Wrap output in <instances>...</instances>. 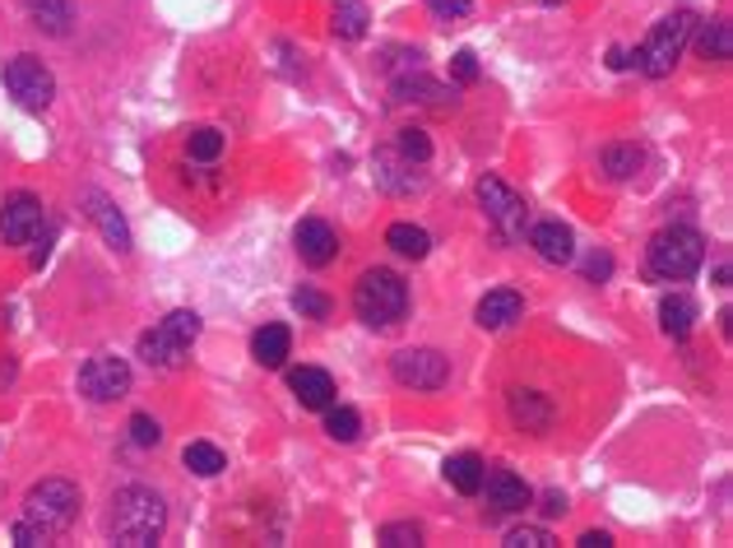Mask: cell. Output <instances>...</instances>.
I'll return each mask as SVG.
<instances>
[{
    "label": "cell",
    "instance_id": "cell-1",
    "mask_svg": "<svg viewBox=\"0 0 733 548\" xmlns=\"http://www.w3.org/2000/svg\"><path fill=\"white\" fill-rule=\"evenodd\" d=\"M163 526H168V507L153 488L144 484H130L112 498V516H108V535L125 548H149L163 539Z\"/></svg>",
    "mask_w": 733,
    "mask_h": 548
},
{
    "label": "cell",
    "instance_id": "cell-2",
    "mask_svg": "<svg viewBox=\"0 0 733 548\" xmlns=\"http://www.w3.org/2000/svg\"><path fill=\"white\" fill-rule=\"evenodd\" d=\"M353 311H358V321L372 326V330L400 326L409 317V283L395 270H385V266L366 270L353 283Z\"/></svg>",
    "mask_w": 733,
    "mask_h": 548
},
{
    "label": "cell",
    "instance_id": "cell-3",
    "mask_svg": "<svg viewBox=\"0 0 733 548\" xmlns=\"http://www.w3.org/2000/svg\"><path fill=\"white\" fill-rule=\"evenodd\" d=\"M692 33H696V14H692V10L664 14V19L645 33V42L632 51V66L645 74V80H664V74H673V66L683 61V51H687Z\"/></svg>",
    "mask_w": 733,
    "mask_h": 548
},
{
    "label": "cell",
    "instance_id": "cell-4",
    "mask_svg": "<svg viewBox=\"0 0 733 548\" xmlns=\"http://www.w3.org/2000/svg\"><path fill=\"white\" fill-rule=\"evenodd\" d=\"M200 339V317L195 311H172V317H163L153 330H144L140 335V345H135V353L149 362L153 372H177L181 362L191 358V345Z\"/></svg>",
    "mask_w": 733,
    "mask_h": 548
},
{
    "label": "cell",
    "instance_id": "cell-5",
    "mask_svg": "<svg viewBox=\"0 0 733 548\" xmlns=\"http://www.w3.org/2000/svg\"><path fill=\"white\" fill-rule=\"evenodd\" d=\"M645 260H650V270L669 279V283H683L701 270V260H705V238L696 228H664V232H654L650 247H645Z\"/></svg>",
    "mask_w": 733,
    "mask_h": 548
},
{
    "label": "cell",
    "instance_id": "cell-6",
    "mask_svg": "<svg viewBox=\"0 0 733 548\" xmlns=\"http://www.w3.org/2000/svg\"><path fill=\"white\" fill-rule=\"evenodd\" d=\"M80 507H84V492L70 479H42L29 488V498H23V520H33V526H42L51 539H57L74 526Z\"/></svg>",
    "mask_w": 733,
    "mask_h": 548
},
{
    "label": "cell",
    "instance_id": "cell-7",
    "mask_svg": "<svg viewBox=\"0 0 733 548\" xmlns=\"http://www.w3.org/2000/svg\"><path fill=\"white\" fill-rule=\"evenodd\" d=\"M479 205H483V215H488V223H492V232L502 242H525V232H530V205H525V196H520L515 187H506L496 172H488V177H479Z\"/></svg>",
    "mask_w": 733,
    "mask_h": 548
},
{
    "label": "cell",
    "instance_id": "cell-8",
    "mask_svg": "<svg viewBox=\"0 0 733 548\" xmlns=\"http://www.w3.org/2000/svg\"><path fill=\"white\" fill-rule=\"evenodd\" d=\"M0 80H6V89H10V98L19 102V108H29V112H47L51 98H57V80H51V70L38 57H29V51L0 66Z\"/></svg>",
    "mask_w": 733,
    "mask_h": 548
},
{
    "label": "cell",
    "instance_id": "cell-9",
    "mask_svg": "<svg viewBox=\"0 0 733 548\" xmlns=\"http://www.w3.org/2000/svg\"><path fill=\"white\" fill-rule=\"evenodd\" d=\"M47 232V210L33 191H14L0 205V242L6 247H33Z\"/></svg>",
    "mask_w": 733,
    "mask_h": 548
},
{
    "label": "cell",
    "instance_id": "cell-10",
    "mask_svg": "<svg viewBox=\"0 0 733 548\" xmlns=\"http://www.w3.org/2000/svg\"><path fill=\"white\" fill-rule=\"evenodd\" d=\"M390 372L409 390H441L451 381V358L441 349H400L390 358Z\"/></svg>",
    "mask_w": 733,
    "mask_h": 548
},
{
    "label": "cell",
    "instance_id": "cell-11",
    "mask_svg": "<svg viewBox=\"0 0 733 548\" xmlns=\"http://www.w3.org/2000/svg\"><path fill=\"white\" fill-rule=\"evenodd\" d=\"M130 390V362L117 353H98L80 368V396H89L93 405H112Z\"/></svg>",
    "mask_w": 733,
    "mask_h": 548
},
{
    "label": "cell",
    "instance_id": "cell-12",
    "mask_svg": "<svg viewBox=\"0 0 733 548\" xmlns=\"http://www.w3.org/2000/svg\"><path fill=\"white\" fill-rule=\"evenodd\" d=\"M479 492H488V516H520V511L534 507V488L520 479L515 469H506V465L483 469V488Z\"/></svg>",
    "mask_w": 733,
    "mask_h": 548
},
{
    "label": "cell",
    "instance_id": "cell-13",
    "mask_svg": "<svg viewBox=\"0 0 733 548\" xmlns=\"http://www.w3.org/2000/svg\"><path fill=\"white\" fill-rule=\"evenodd\" d=\"M372 168H376V172H372V177H376V191H385V196H413V191L428 187V177L418 172V163L404 159L400 149H381Z\"/></svg>",
    "mask_w": 733,
    "mask_h": 548
},
{
    "label": "cell",
    "instance_id": "cell-14",
    "mask_svg": "<svg viewBox=\"0 0 733 548\" xmlns=\"http://www.w3.org/2000/svg\"><path fill=\"white\" fill-rule=\"evenodd\" d=\"M293 242H298L302 266H311V270H325L330 260L339 256V238H334V228L325 219H302L298 232H293Z\"/></svg>",
    "mask_w": 733,
    "mask_h": 548
},
{
    "label": "cell",
    "instance_id": "cell-15",
    "mask_svg": "<svg viewBox=\"0 0 733 548\" xmlns=\"http://www.w3.org/2000/svg\"><path fill=\"white\" fill-rule=\"evenodd\" d=\"M506 409H511V424L520 432H548L558 419V409L548 396H539V390H525V386H515L511 396H506Z\"/></svg>",
    "mask_w": 733,
    "mask_h": 548
},
{
    "label": "cell",
    "instance_id": "cell-16",
    "mask_svg": "<svg viewBox=\"0 0 733 548\" xmlns=\"http://www.w3.org/2000/svg\"><path fill=\"white\" fill-rule=\"evenodd\" d=\"M84 215L93 219V228L102 232V238H108V247H117L121 256L135 247L130 242V223H125V215L117 210V200H108L102 191H84Z\"/></svg>",
    "mask_w": 733,
    "mask_h": 548
},
{
    "label": "cell",
    "instance_id": "cell-17",
    "mask_svg": "<svg viewBox=\"0 0 733 548\" xmlns=\"http://www.w3.org/2000/svg\"><path fill=\"white\" fill-rule=\"evenodd\" d=\"M390 98L395 102H418V108H446L451 102V89L441 84V80H432V74H423V70H409V74H400L395 84H390Z\"/></svg>",
    "mask_w": 733,
    "mask_h": 548
},
{
    "label": "cell",
    "instance_id": "cell-18",
    "mask_svg": "<svg viewBox=\"0 0 733 548\" xmlns=\"http://www.w3.org/2000/svg\"><path fill=\"white\" fill-rule=\"evenodd\" d=\"M520 317H525V298H520L515 289H492V293L474 307V321H479L483 330H506V326H515Z\"/></svg>",
    "mask_w": 733,
    "mask_h": 548
},
{
    "label": "cell",
    "instance_id": "cell-19",
    "mask_svg": "<svg viewBox=\"0 0 733 548\" xmlns=\"http://www.w3.org/2000/svg\"><path fill=\"white\" fill-rule=\"evenodd\" d=\"M530 247L548 260V266H571V260H575V238H571V228L558 223V219L530 228Z\"/></svg>",
    "mask_w": 733,
    "mask_h": 548
},
{
    "label": "cell",
    "instance_id": "cell-20",
    "mask_svg": "<svg viewBox=\"0 0 733 548\" xmlns=\"http://www.w3.org/2000/svg\"><path fill=\"white\" fill-rule=\"evenodd\" d=\"M288 390L298 396L302 409H325V405H334V381H330V372H321V368H293V372H288Z\"/></svg>",
    "mask_w": 733,
    "mask_h": 548
},
{
    "label": "cell",
    "instance_id": "cell-21",
    "mask_svg": "<svg viewBox=\"0 0 733 548\" xmlns=\"http://www.w3.org/2000/svg\"><path fill=\"white\" fill-rule=\"evenodd\" d=\"M23 14H29L33 29L51 33V38H66L74 29V6H70V0H23Z\"/></svg>",
    "mask_w": 733,
    "mask_h": 548
},
{
    "label": "cell",
    "instance_id": "cell-22",
    "mask_svg": "<svg viewBox=\"0 0 733 548\" xmlns=\"http://www.w3.org/2000/svg\"><path fill=\"white\" fill-rule=\"evenodd\" d=\"M288 353H293V335H288V326H260L251 335V358L260 362V368H283Z\"/></svg>",
    "mask_w": 733,
    "mask_h": 548
},
{
    "label": "cell",
    "instance_id": "cell-23",
    "mask_svg": "<svg viewBox=\"0 0 733 548\" xmlns=\"http://www.w3.org/2000/svg\"><path fill=\"white\" fill-rule=\"evenodd\" d=\"M696 326V302L687 293H664L660 298V330L669 339H687Z\"/></svg>",
    "mask_w": 733,
    "mask_h": 548
},
{
    "label": "cell",
    "instance_id": "cell-24",
    "mask_svg": "<svg viewBox=\"0 0 733 548\" xmlns=\"http://www.w3.org/2000/svg\"><path fill=\"white\" fill-rule=\"evenodd\" d=\"M599 168H604L609 181H632L645 168V149L641 145H609L599 153Z\"/></svg>",
    "mask_w": 733,
    "mask_h": 548
},
{
    "label": "cell",
    "instance_id": "cell-25",
    "mask_svg": "<svg viewBox=\"0 0 733 548\" xmlns=\"http://www.w3.org/2000/svg\"><path fill=\"white\" fill-rule=\"evenodd\" d=\"M483 460L474 456V451H460V456H451L446 460V469H441V475H446V484L455 488V492H464V498H474V492L483 488Z\"/></svg>",
    "mask_w": 733,
    "mask_h": 548
},
{
    "label": "cell",
    "instance_id": "cell-26",
    "mask_svg": "<svg viewBox=\"0 0 733 548\" xmlns=\"http://www.w3.org/2000/svg\"><path fill=\"white\" fill-rule=\"evenodd\" d=\"M385 247L395 251V256H404V260H428V251H432V238L418 223H390V232H385Z\"/></svg>",
    "mask_w": 733,
    "mask_h": 548
},
{
    "label": "cell",
    "instance_id": "cell-27",
    "mask_svg": "<svg viewBox=\"0 0 733 548\" xmlns=\"http://www.w3.org/2000/svg\"><path fill=\"white\" fill-rule=\"evenodd\" d=\"M181 465H187L191 475H200V479H214V475H223V469H228L223 451L209 447V441H191V447L181 451Z\"/></svg>",
    "mask_w": 733,
    "mask_h": 548
},
{
    "label": "cell",
    "instance_id": "cell-28",
    "mask_svg": "<svg viewBox=\"0 0 733 548\" xmlns=\"http://www.w3.org/2000/svg\"><path fill=\"white\" fill-rule=\"evenodd\" d=\"M701 57L705 61H729L733 57V29H729V19H715V23H705V29H701Z\"/></svg>",
    "mask_w": 733,
    "mask_h": 548
},
{
    "label": "cell",
    "instance_id": "cell-29",
    "mask_svg": "<svg viewBox=\"0 0 733 548\" xmlns=\"http://www.w3.org/2000/svg\"><path fill=\"white\" fill-rule=\"evenodd\" d=\"M325 432L334 437V441H358L362 437V419H358V409H349V405H325Z\"/></svg>",
    "mask_w": 733,
    "mask_h": 548
},
{
    "label": "cell",
    "instance_id": "cell-30",
    "mask_svg": "<svg viewBox=\"0 0 733 548\" xmlns=\"http://www.w3.org/2000/svg\"><path fill=\"white\" fill-rule=\"evenodd\" d=\"M223 145H228L223 130H214V126H200V130H191V136H187V153L195 163H214L223 153Z\"/></svg>",
    "mask_w": 733,
    "mask_h": 548
},
{
    "label": "cell",
    "instance_id": "cell-31",
    "mask_svg": "<svg viewBox=\"0 0 733 548\" xmlns=\"http://www.w3.org/2000/svg\"><path fill=\"white\" fill-rule=\"evenodd\" d=\"M334 38H344V42L366 38V10L358 6V0H344V6L334 10Z\"/></svg>",
    "mask_w": 733,
    "mask_h": 548
},
{
    "label": "cell",
    "instance_id": "cell-32",
    "mask_svg": "<svg viewBox=\"0 0 733 548\" xmlns=\"http://www.w3.org/2000/svg\"><path fill=\"white\" fill-rule=\"evenodd\" d=\"M376 539L385 548H418L423 544V526H413V520H390V526H381Z\"/></svg>",
    "mask_w": 733,
    "mask_h": 548
},
{
    "label": "cell",
    "instance_id": "cell-33",
    "mask_svg": "<svg viewBox=\"0 0 733 548\" xmlns=\"http://www.w3.org/2000/svg\"><path fill=\"white\" fill-rule=\"evenodd\" d=\"M553 530H543V526H515L506 530V544L502 548H553Z\"/></svg>",
    "mask_w": 733,
    "mask_h": 548
},
{
    "label": "cell",
    "instance_id": "cell-34",
    "mask_svg": "<svg viewBox=\"0 0 733 548\" xmlns=\"http://www.w3.org/2000/svg\"><path fill=\"white\" fill-rule=\"evenodd\" d=\"M395 149L404 153V159H413V163H428L432 159V140L423 136V130H400V140H395Z\"/></svg>",
    "mask_w": 733,
    "mask_h": 548
},
{
    "label": "cell",
    "instance_id": "cell-35",
    "mask_svg": "<svg viewBox=\"0 0 733 548\" xmlns=\"http://www.w3.org/2000/svg\"><path fill=\"white\" fill-rule=\"evenodd\" d=\"M293 307L302 311L307 321H325V317H330V298H325L321 289H298V293H293Z\"/></svg>",
    "mask_w": 733,
    "mask_h": 548
},
{
    "label": "cell",
    "instance_id": "cell-36",
    "mask_svg": "<svg viewBox=\"0 0 733 548\" xmlns=\"http://www.w3.org/2000/svg\"><path fill=\"white\" fill-rule=\"evenodd\" d=\"M130 441H135V447H159V441H163L159 419H149V414H135V419H130Z\"/></svg>",
    "mask_w": 733,
    "mask_h": 548
},
{
    "label": "cell",
    "instance_id": "cell-37",
    "mask_svg": "<svg viewBox=\"0 0 733 548\" xmlns=\"http://www.w3.org/2000/svg\"><path fill=\"white\" fill-rule=\"evenodd\" d=\"M451 80L455 84H479V57H474V51H455V57H451Z\"/></svg>",
    "mask_w": 733,
    "mask_h": 548
},
{
    "label": "cell",
    "instance_id": "cell-38",
    "mask_svg": "<svg viewBox=\"0 0 733 548\" xmlns=\"http://www.w3.org/2000/svg\"><path fill=\"white\" fill-rule=\"evenodd\" d=\"M581 270H585L590 283H604V279L613 275V256H609V251H590V256L581 260Z\"/></svg>",
    "mask_w": 733,
    "mask_h": 548
},
{
    "label": "cell",
    "instance_id": "cell-39",
    "mask_svg": "<svg viewBox=\"0 0 733 548\" xmlns=\"http://www.w3.org/2000/svg\"><path fill=\"white\" fill-rule=\"evenodd\" d=\"M14 544H23V548H33V544H51V535L42 530V526H33V520H14Z\"/></svg>",
    "mask_w": 733,
    "mask_h": 548
},
{
    "label": "cell",
    "instance_id": "cell-40",
    "mask_svg": "<svg viewBox=\"0 0 733 548\" xmlns=\"http://www.w3.org/2000/svg\"><path fill=\"white\" fill-rule=\"evenodd\" d=\"M436 19H464L469 10H474V0H428Z\"/></svg>",
    "mask_w": 733,
    "mask_h": 548
},
{
    "label": "cell",
    "instance_id": "cell-41",
    "mask_svg": "<svg viewBox=\"0 0 733 548\" xmlns=\"http://www.w3.org/2000/svg\"><path fill=\"white\" fill-rule=\"evenodd\" d=\"M581 548H613V535L609 530H585L581 535Z\"/></svg>",
    "mask_w": 733,
    "mask_h": 548
},
{
    "label": "cell",
    "instance_id": "cell-42",
    "mask_svg": "<svg viewBox=\"0 0 733 548\" xmlns=\"http://www.w3.org/2000/svg\"><path fill=\"white\" fill-rule=\"evenodd\" d=\"M543 516H566V498H562V492H543Z\"/></svg>",
    "mask_w": 733,
    "mask_h": 548
},
{
    "label": "cell",
    "instance_id": "cell-43",
    "mask_svg": "<svg viewBox=\"0 0 733 548\" xmlns=\"http://www.w3.org/2000/svg\"><path fill=\"white\" fill-rule=\"evenodd\" d=\"M609 66H613V70H626V66H632V57H626L622 47H613V51H609Z\"/></svg>",
    "mask_w": 733,
    "mask_h": 548
},
{
    "label": "cell",
    "instance_id": "cell-44",
    "mask_svg": "<svg viewBox=\"0 0 733 548\" xmlns=\"http://www.w3.org/2000/svg\"><path fill=\"white\" fill-rule=\"evenodd\" d=\"M715 289H729V266H715Z\"/></svg>",
    "mask_w": 733,
    "mask_h": 548
},
{
    "label": "cell",
    "instance_id": "cell-45",
    "mask_svg": "<svg viewBox=\"0 0 733 548\" xmlns=\"http://www.w3.org/2000/svg\"><path fill=\"white\" fill-rule=\"evenodd\" d=\"M543 6H562V0H543Z\"/></svg>",
    "mask_w": 733,
    "mask_h": 548
}]
</instances>
